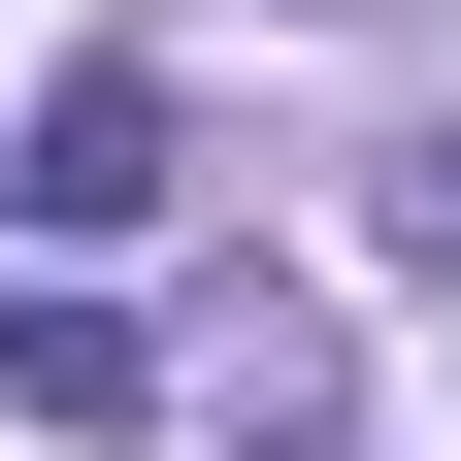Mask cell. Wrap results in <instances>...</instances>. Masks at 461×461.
<instances>
[{
    "label": "cell",
    "instance_id": "cell-1",
    "mask_svg": "<svg viewBox=\"0 0 461 461\" xmlns=\"http://www.w3.org/2000/svg\"><path fill=\"white\" fill-rule=\"evenodd\" d=\"M0 198L67 230V264H99V230H165V198H198V132H165V67H67L33 132H0Z\"/></svg>",
    "mask_w": 461,
    "mask_h": 461
},
{
    "label": "cell",
    "instance_id": "cell-2",
    "mask_svg": "<svg viewBox=\"0 0 461 461\" xmlns=\"http://www.w3.org/2000/svg\"><path fill=\"white\" fill-rule=\"evenodd\" d=\"M132 395H165L132 297H0V429H132Z\"/></svg>",
    "mask_w": 461,
    "mask_h": 461
}]
</instances>
